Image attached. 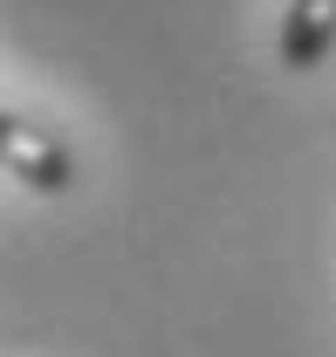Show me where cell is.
Listing matches in <instances>:
<instances>
[{
	"label": "cell",
	"mask_w": 336,
	"mask_h": 357,
	"mask_svg": "<svg viewBox=\"0 0 336 357\" xmlns=\"http://www.w3.org/2000/svg\"><path fill=\"white\" fill-rule=\"evenodd\" d=\"M330 48H336V0H289L282 35H275L282 69H316V62H330Z\"/></svg>",
	"instance_id": "cell-1"
},
{
	"label": "cell",
	"mask_w": 336,
	"mask_h": 357,
	"mask_svg": "<svg viewBox=\"0 0 336 357\" xmlns=\"http://www.w3.org/2000/svg\"><path fill=\"white\" fill-rule=\"evenodd\" d=\"M7 172L21 178V185H35V192H62L76 178V165H69V151L48 131H35L28 117H14L7 124Z\"/></svg>",
	"instance_id": "cell-2"
}]
</instances>
